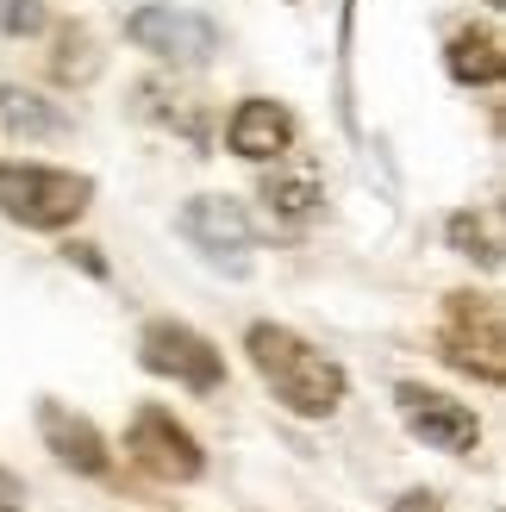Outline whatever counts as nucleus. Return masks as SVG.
<instances>
[{
  "label": "nucleus",
  "instance_id": "10",
  "mask_svg": "<svg viewBox=\"0 0 506 512\" xmlns=\"http://www.w3.org/2000/svg\"><path fill=\"white\" fill-rule=\"evenodd\" d=\"M225 144L244 163H282L294 150V113L269 94H250V100H238L232 125H225Z\"/></svg>",
  "mask_w": 506,
  "mask_h": 512
},
{
  "label": "nucleus",
  "instance_id": "11",
  "mask_svg": "<svg viewBox=\"0 0 506 512\" xmlns=\"http://www.w3.org/2000/svg\"><path fill=\"white\" fill-rule=\"evenodd\" d=\"M444 69H450V82H463V88H494L500 82V38L494 32H475V25H463L457 38L444 44Z\"/></svg>",
  "mask_w": 506,
  "mask_h": 512
},
{
  "label": "nucleus",
  "instance_id": "7",
  "mask_svg": "<svg viewBox=\"0 0 506 512\" xmlns=\"http://www.w3.org/2000/svg\"><path fill=\"white\" fill-rule=\"evenodd\" d=\"M125 450H132V463L144 475H157V481H200V469H207V450H200V438L175 419L163 413V406H138L132 425H125Z\"/></svg>",
  "mask_w": 506,
  "mask_h": 512
},
{
  "label": "nucleus",
  "instance_id": "2",
  "mask_svg": "<svg viewBox=\"0 0 506 512\" xmlns=\"http://www.w3.org/2000/svg\"><path fill=\"white\" fill-rule=\"evenodd\" d=\"M94 207V175L50 163H0V213L25 232H69Z\"/></svg>",
  "mask_w": 506,
  "mask_h": 512
},
{
  "label": "nucleus",
  "instance_id": "16",
  "mask_svg": "<svg viewBox=\"0 0 506 512\" xmlns=\"http://www.w3.org/2000/svg\"><path fill=\"white\" fill-rule=\"evenodd\" d=\"M0 32L7 38H38L44 32V0H0Z\"/></svg>",
  "mask_w": 506,
  "mask_h": 512
},
{
  "label": "nucleus",
  "instance_id": "19",
  "mask_svg": "<svg viewBox=\"0 0 506 512\" xmlns=\"http://www.w3.org/2000/svg\"><path fill=\"white\" fill-rule=\"evenodd\" d=\"M63 256H69V263H82L94 281H107V263H100V256H94V244H63Z\"/></svg>",
  "mask_w": 506,
  "mask_h": 512
},
{
  "label": "nucleus",
  "instance_id": "20",
  "mask_svg": "<svg viewBox=\"0 0 506 512\" xmlns=\"http://www.w3.org/2000/svg\"><path fill=\"white\" fill-rule=\"evenodd\" d=\"M488 7H506V0H488Z\"/></svg>",
  "mask_w": 506,
  "mask_h": 512
},
{
  "label": "nucleus",
  "instance_id": "15",
  "mask_svg": "<svg viewBox=\"0 0 506 512\" xmlns=\"http://www.w3.org/2000/svg\"><path fill=\"white\" fill-rule=\"evenodd\" d=\"M94 69H100V57H94L88 25H63V32H57V75H63V82H88Z\"/></svg>",
  "mask_w": 506,
  "mask_h": 512
},
{
  "label": "nucleus",
  "instance_id": "8",
  "mask_svg": "<svg viewBox=\"0 0 506 512\" xmlns=\"http://www.w3.org/2000/svg\"><path fill=\"white\" fill-rule=\"evenodd\" d=\"M394 406H400V425H407L425 450L469 456L475 444H482V419H475L463 400L425 388V381H400V388H394Z\"/></svg>",
  "mask_w": 506,
  "mask_h": 512
},
{
  "label": "nucleus",
  "instance_id": "5",
  "mask_svg": "<svg viewBox=\"0 0 506 512\" xmlns=\"http://www.w3.org/2000/svg\"><path fill=\"white\" fill-rule=\"evenodd\" d=\"M125 38H132L144 57L175 63V69H200L219 57V25L194 7H175V0H150V7L125 13Z\"/></svg>",
  "mask_w": 506,
  "mask_h": 512
},
{
  "label": "nucleus",
  "instance_id": "9",
  "mask_svg": "<svg viewBox=\"0 0 506 512\" xmlns=\"http://www.w3.org/2000/svg\"><path fill=\"white\" fill-rule=\"evenodd\" d=\"M38 438L75 475H94L100 481V475L113 469V450H107V438H100V425L88 413H75V406H63V400H50V394L38 400Z\"/></svg>",
  "mask_w": 506,
  "mask_h": 512
},
{
  "label": "nucleus",
  "instance_id": "12",
  "mask_svg": "<svg viewBox=\"0 0 506 512\" xmlns=\"http://www.w3.org/2000/svg\"><path fill=\"white\" fill-rule=\"evenodd\" d=\"M0 125H7L13 138H63L69 132V113L57 107V100H44L32 88L7 82V88H0Z\"/></svg>",
  "mask_w": 506,
  "mask_h": 512
},
{
  "label": "nucleus",
  "instance_id": "6",
  "mask_svg": "<svg viewBox=\"0 0 506 512\" xmlns=\"http://www.w3.org/2000/svg\"><path fill=\"white\" fill-rule=\"evenodd\" d=\"M175 232L188 238V250H200L213 269H244L250 250H257V225L238 207L232 194H194L182 213H175Z\"/></svg>",
  "mask_w": 506,
  "mask_h": 512
},
{
  "label": "nucleus",
  "instance_id": "4",
  "mask_svg": "<svg viewBox=\"0 0 506 512\" xmlns=\"http://www.w3.org/2000/svg\"><path fill=\"white\" fill-rule=\"evenodd\" d=\"M138 363L157 381H175V388H188V394H219L225 388V356L213 350L207 331H194L182 319H150L138 331Z\"/></svg>",
  "mask_w": 506,
  "mask_h": 512
},
{
  "label": "nucleus",
  "instance_id": "14",
  "mask_svg": "<svg viewBox=\"0 0 506 512\" xmlns=\"http://www.w3.org/2000/svg\"><path fill=\"white\" fill-rule=\"evenodd\" d=\"M263 200H269V213H282V219H313L325 194H319L313 175L300 169V175H269V182H263Z\"/></svg>",
  "mask_w": 506,
  "mask_h": 512
},
{
  "label": "nucleus",
  "instance_id": "18",
  "mask_svg": "<svg viewBox=\"0 0 506 512\" xmlns=\"http://www.w3.org/2000/svg\"><path fill=\"white\" fill-rule=\"evenodd\" d=\"M19 506H25V481L0 463V512H19Z\"/></svg>",
  "mask_w": 506,
  "mask_h": 512
},
{
  "label": "nucleus",
  "instance_id": "13",
  "mask_svg": "<svg viewBox=\"0 0 506 512\" xmlns=\"http://www.w3.org/2000/svg\"><path fill=\"white\" fill-rule=\"evenodd\" d=\"M444 238L457 256H469V263L482 269H500V232H494V213H450L444 219Z\"/></svg>",
  "mask_w": 506,
  "mask_h": 512
},
{
  "label": "nucleus",
  "instance_id": "17",
  "mask_svg": "<svg viewBox=\"0 0 506 512\" xmlns=\"http://www.w3.org/2000/svg\"><path fill=\"white\" fill-rule=\"evenodd\" d=\"M394 512H450V506H444L432 488H413V494H400V500H394Z\"/></svg>",
  "mask_w": 506,
  "mask_h": 512
},
{
  "label": "nucleus",
  "instance_id": "3",
  "mask_svg": "<svg viewBox=\"0 0 506 512\" xmlns=\"http://www.w3.org/2000/svg\"><path fill=\"white\" fill-rule=\"evenodd\" d=\"M506 331H500V300L494 294H444V319H438V356L450 369H463L475 381L500 388L506 381Z\"/></svg>",
  "mask_w": 506,
  "mask_h": 512
},
{
  "label": "nucleus",
  "instance_id": "1",
  "mask_svg": "<svg viewBox=\"0 0 506 512\" xmlns=\"http://www.w3.org/2000/svg\"><path fill=\"white\" fill-rule=\"evenodd\" d=\"M244 350H250V369L263 375V388L275 394V406H288L294 419H332L350 394V375L319 344L300 338L294 325L257 319L244 331Z\"/></svg>",
  "mask_w": 506,
  "mask_h": 512
}]
</instances>
